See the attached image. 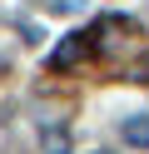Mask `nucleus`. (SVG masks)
<instances>
[{
    "label": "nucleus",
    "instance_id": "f257e3e1",
    "mask_svg": "<svg viewBox=\"0 0 149 154\" xmlns=\"http://www.w3.org/2000/svg\"><path fill=\"white\" fill-rule=\"evenodd\" d=\"M89 50H95V35H65V40L50 50V70H75Z\"/></svg>",
    "mask_w": 149,
    "mask_h": 154
},
{
    "label": "nucleus",
    "instance_id": "7ed1b4c3",
    "mask_svg": "<svg viewBox=\"0 0 149 154\" xmlns=\"http://www.w3.org/2000/svg\"><path fill=\"white\" fill-rule=\"evenodd\" d=\"M85 5H89V0H50V10H55V15H79Z\"/></svg>",
    "mask_w": 149,
    "mask_h": 154
},
{
    "label": "nucleus",
    "instance_id": "f03ea898",
    "mask_svg": "<svg viewBox=\"0 0 149 154\" xmlns=\"http://www.w3.org/2000/svg\"><path fill=\"white\" fill-rule=\"evenodd\" d=\"M119 134H124L129 149H149V114H129V119L119 124Z\"/></svg>",
    "mask_w": 149,
    "mask_h": 154
},
{
    "label": "nucleus",
    "instance_id": "39448f33",
    "mask_svg": "<svg viewBox=\"0 0 149 154\" xmlns=\"http://www.w3.org/2000/svg\"><path fill=\"white\" fill-rule=\"evenodd\" d=\"M139 75H149V55H144V65H139Z\"/></svg>",
    "mask_w": 149,
    "mask_h": 154
},
{
    "label": "nucleus",
    "instance_id": "20e7f679",
    "mask_svg": "<svg viewBox=\"0 0 149 154\" xmlns=\"http://www.w3.org/2000/svg\"><path fill=\"white\" fill-rule=\"evenodd\" d=\"M45 154H65V134H55V129H45Z\"/></svg>",
    "mask_w": 149,
    "mask_h": 154
}]
</instances>
